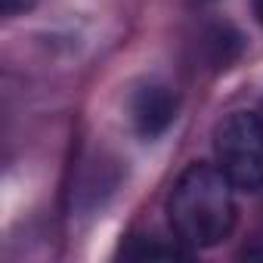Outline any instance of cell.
I'll use <instances>...</instances> for the list:
<instances>
[{"label": "cell", "instance_id": "cell-1", "mask_svg": "<svg viewBox=\"0 0 263 263\" xmlns=\"http://www.w3.org/2000/svg\"><path fill=\"white\" fill-rule=\"evenodd\" d=\"M167 223L183 248H217L235 229V186L217 164H189L167 195Z\"/></svg>", "mask_w": 263, "mask_h": 263}, {"label": "cell", "instance_id": "cell-2", "mask_svg": "<svg viewBox=\"0 0 263 263\" xmlns=\"http://www.w3.org/2000/svg\"><path fill=\"white\" fill-rule=\"evenodd\" d=\"M217 167L241 192L263 189V118L254 111H232L214 130Z\"/></svg>", "mask_w": 263, "mask_h": 263}, {"label": "cell", "instance_id": "cell-3", "mask_svg": "<svg viewBox=\"0 0 263 263\" xmlns=\"http://www.w3.org/2000/svg\"><path fill=\"white\" fill-rule=\"evenodd\" d=\"M177 118V93L167 84L149 81L130 96V121L143 140H158Z\"/></svg>", "mask_w": 263, "mask_h": 263}, {"label": "cell", "instance_id": "cell-4", "mask_svg": "<svg viewBox=\"0 0 263 263\" xmlns=\"http://www.w3.org/2000/svg\"><path fill=\"white\" fill-rule=\"evenodd\" d=\"M130 257H140V260H155V257H161V260H177V257H186L180 248H161V245H143V248H137V251H127Z\"/></svg>", "mask_w": 263, "mask_h": 263}, {"label": "cell", "instance_id": "cell-5", "mask_svg": "<svg viewBox=\"0 0 263 263\" xmlns=\"http://www.w3.org/2000/svg\"><path fill=\"white\" fill-rule=\"evenodd\" d=\"M37 0H0V7H4V16H19V13H28Z\"/></svg>", "mask_w": 263, "mask_h": 263}, {"label": "cell", "instance_id": "cell-6", "mask_svg": "<svg viewBox=\"0 0 263 263\" xmlns=\"http://www.w3.org/2000/svg\"><path fill=\"white\" fill-rule=\"evenodd\" d=\"M241 257H245V260H263V235H257L251 245H245Z\"/></svg>", "mask_w": 263, "mask_h": 263}, {"label": "cell", "instance_id": "cell-7", "mask_svg": "<svg viewBox=\"0 0 263 263\" xmlns=\"http://www.w3.org/2000/svg\"><path fill=\"white\" fill-rule=\"evenodd\" d=\"M254 16H257L260 25H263V0H254Z\"/></svg>", "mask_w": 263, "mask_h": 263}]
</instances>
